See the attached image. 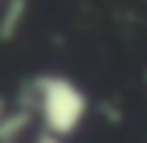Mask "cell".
Returning <instances> with one entry per match:
<instances>
[{"instance_id": "7a4b0ae2", "label": "cell", "mask_w": 147, "mask_h": 143, "mask_svg": "<svg viewBox=\"0 0 147 143\" xmlns=\"http://www.w3.org/2000/svg\"><path fill=\"white\" fill-rule=\"evenodd\" d=\"M29 0H4V11H0V39H14L25 21V11H29Z\"/></svg>"}, {"instance_id": "6da1fadb", "label": "cell", "mask_w": 147, "mask_h": 143, "mask_svg": "<svg viewBox=\"0 0 147 143\" xmlns=\"http://www.w3.org/2000/svg\"><path fill=\"white\" fill-rule=\"evenodd\" d=\"M32 111L40 118L43 132L65 140V136H72L83 125L86 111H90V100L68 75L43 72V75L32 79Z\"/></svg>"}, {"instance_id": "3957f363", "label": "cell", "mask_w": 147, "mask_h": 143, "mask_svg": "<svg viewBox=\"0 0 147 143\" xmlns=\"http://www.w3.org/2000/svg\"><path fill=\"white\" fill-rule=\"evenodd\" d=\"M32 143H65V140H57V136H50V132H43V129H40Z\"/></svg>"}, {"instance_id": "277c9868", "label": "cell", "mask_w": 147, "mask_h": 143, "mask_svg": "<svg viewBox=\"0 0 147 143\" xmlns=\"http://www.w3.org/2000/svg\"><path fill=\"white\" fill-rule=\"evenodd\" d=\"M7 111H11V104H7V100L0 97V122H4V114H7Z\"/></svg>"}]
</instances>
